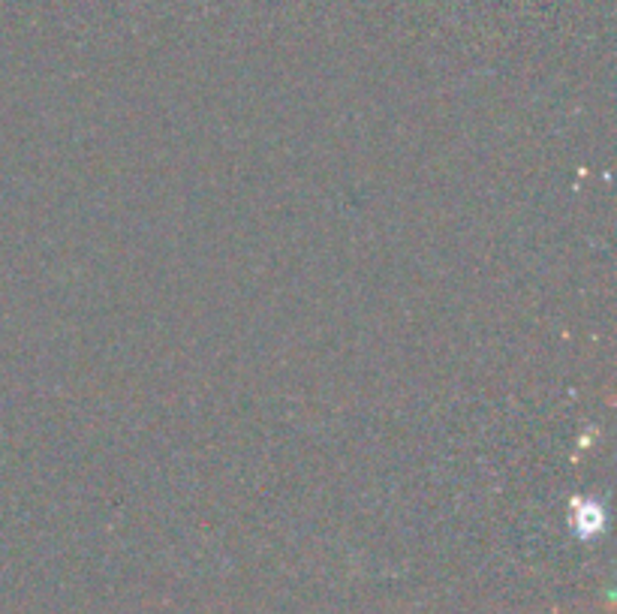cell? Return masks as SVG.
Listing matches in <instances>:
<instances>
[{
    "mask_svg": "<svg viewBox=\"0 0 617 614\" xmlns=\"http://www.w3.org/2000/svg\"><path fill=\"white\" fill-rule=\"evenodd\" d=\"M579 525L584 527V530H600L602 527V515H600V506L596 503H584L581 506V515H579Z\"/></svg>",
    "mask_w": 617,
    "mask_h": 614,
    "instance_id": "cell-1",
    "label": "cell"
}]
</instances>
